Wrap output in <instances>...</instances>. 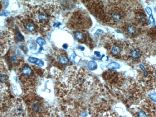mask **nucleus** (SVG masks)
Instances as JSON below:
<instances>
[{
    "label": "nucleus",
    "instance_id": "1",
    "mask_svg": "<svg viewBox=\"0 0 156 117\" xmlns=\"http://www.w3.org/2000/svg\"><path fill=\"white\" fill-rule=\"evenodd\" d=\"M25 14L35 23L39 30L47 32L50 29L54 18V13L59 10L53 3H33Z\"/></svg>",
    "mask_w": 156,
    "mask_h": 117
},
{
    "label": "nucleus",
    "instance_id": "2",
    "mask_svg": "<svg viewBox=\"0 0 156 117\" xmlns=\"http://www.w3.org/2000/svg\"><path fill=\"white\" fill-rule=\"evenodd\" d=\"M23 100L27 106L28 117H59L57 109L47 103L35 92L25 93Z\"/></svg>",
    "mask_w": 156,
    "mask_h": 117
},
{
    "label": "nucleus",
    "instance_id": "3",
    "mask_svg": "<svg viewBox=\"0 0 156 117\" xmlns=\"http://www.w3.org/2000/svg\"><path fill=\"white\" fill-rule=\"evenodd\" d=\"M38 70L35 72L33 67L23 62L17 66L16 70L17 75L25 91V93L34 92L38 82Z\"/></svg>",
    "mask_w": 156,
    "mask_h": 117
},
{
    "label": "nucleus",
    "instance_id": "4",
    "mask_svg": "<svg viewBox=\"0 0 156 117\" xmlns=\"http://www.w3.org/2000/svg\"><path fill=\"white\" fill-rule=\"evenodd\" d=\"M91 24V20L87 13L77 11L73 13L68 22L67 26L71 29L82 30L89 28Z\"/></svg>",
    "mask_w": 156,
    "mask_h": 117
},
{
    "label": "nucleus",
    "instance_id": "5",
    "mask_svg": "<svg viewBox=\"0 0 156 117\" xmlns=\"http://www.w3.org/2000/svg\"><path fill=\"white\" fill-rule=\"evenodd\" d=\"M5 111L8 117H28L27 106L21 98L10 100Z\"/></svg>",
    "mask_w": 156,
    "mask_h": 117
},
{
    "label": "nucleus",
    "instance_id": "6",
    "mask_svg": "<svg viewBox=\"0 0 156 117\" xmlns=\"http://www.w3.org/2000/svg\"><path fill=\"white\" fill-rule=\"evenodd\" d=\"M20 21L23 28L28 33L32 34H36L39 30L33 21L26 14L25 16L21 18Z\"/></svg>",
    "mask_w": 156,
    "mask_h": 117
},
{
    "label": "nucleus",
    "instance_id": "7",
    "mask_svg": "<svg viewBox=\"0 0 156 117\" xmlns=\"http://www.w3.org/2000/svg\"><path fill=\"white\" fill-rule=\"evenodd\" d=\"M13 36L12 33L7 30L1 33V53L4 54L7 51L9 45L12 41Z\"/></svg>",
    "mask_w": 156,
    "mask_h": 117
},
{
    "label": "nucleus",
    "instance_id": "8",
    "mask_svg": "<svg viewBox=\"0 0 156 117\" xmlns=\"http://www.w3.org/2000/svg\"><path fill=\"white\" fill-rule=\"evenodd\" d=\"M121 51V48L120 47L117 45H114L111 47L110 52L113 56H118L120 54Z\"/></svg>",
    "mask_w": 156,
    "mask_h": 117
},
{
    "label": "nucleus",
    "instance_id": "9",
    "mask_svg": "<svg viewBox=\"0 0 156 117\" xmlns=\"http://www.w3.org/2000/svg\"><path fill=\"white\" fill-rule=\"evenodd\" d=\"M29 61L30 63H35L40 67L43 66L44 65V62L42 60L36 58L30 57L29 59Z\"/></svg>",
    "mask_w": 156,
    "mask_h": 117
},
{
    "label": "nucleus",
    "instance_id": "10",
    "mask_svg": "<svg viewBox=\"0 0 156 117\" xmlns=\"http://www.w3.org/2000/svg\"><path fill=\"white\" fill-rule=\"evenodd\" d=\"M74 36L75 38L78 41H84L86 40V38H85L86 36L85 34L81 32L77 31L75 32Z\"/></svg>",
    "mask_w": 156,
    "mask_h": 117
},
{
    "label": "nucleus",
    "instance_id": "11",
    "mask_svg": "<svg viewBox=\"0 0 156 117\" xmlns=\"http://www.w3.org/2000/svg\"><path fill=\"white\" fill-rule=\"evenodd\" d=\"M126 32L130 35H134L136 31V28L133 25H129L126 27Z\"/></svg>",
    "mask_w": 156,
    "mask_h": 117
},
{
    "label": "nucleus",
    "instance_id": "12",
    "mask_svg": "<svg viewBox=\"0 0 156 117\" xmlns=\"http://www.w3.org/2000/svg\"><path fill=\"white\" fill-rule=\"evenodd\" d=\"M88 67L91 71H94L97 68L98 65L96 62L94 61H90L88 64Z\"/></svg>",
    "mask_w": 156,
    "mask_h": 117
},
{
    "label": "nucleus",
    "instance_id": "13",
    "mask_svg": "<svg viewBox=\"0 0 156 117\" xmlns=\"http://www.w3.org/2000/svg\"><path fill=\"white\" fill-rule=\"evenodd\" d=\"M107 67H108V68H110L111 69H113V70L118 69L120 68V65L118 63L114 62H112V63H110L107 66Z\"/></svg>",
    "mask_w": 156,
    "mask_h": 117
},
{
    "label": "nucleus",
    "instance_id": "14",
    "mask_svg": "<svg viewBox=\"0 0 156 117\" xmlns=\"http://www.w3.org/2000/svg\"><path fill=\"white\" fill-rule=\"evenodd\" d=\"M59 62L62 64H66L68 63V58L66 56L62 55L59 58Z\"/></svg>",
    "mask_w": 156,
    "mask_h": 117
},
{
    "label": "nucleus",
    "instance_id": "15",
    "mask_svg": "<svg viewBox=\"0 0 156 117\" xmlns=\"http://www.w3.org/2000/svg\"><path fill=\"white\" fill-rule=\"evenodd\" d=\"M138 20L143 23H145L146 21V15L144 14H139L137 16Z\"/></svg>",
    "mask_w": 156,
    "mask_h": 117
},
{
    "label": "nucleus",
    "instance_id": "16",
    "mask_svg": "<svg viewBox=\"0 0 156 117\" xmlns=\"http://www.w3.org/2000/svg\"><path fill=\"white\" fill-rule=\"evenodd\" d=\"M139 55H140L139 52L136 50H134L131 52V56L133 59L137 58L139 56Z\"/></svg>",
    "mask_w": 156,
    "mask_h": 117
},
{
    "label": "nucleus",
    "instance_id": "17",
    "mask_svg": "<svg viewBox=\"0 0 156 117\" xmlns=\"http://www.w3.org/2000/svg\"><path fill=\"white\" fill-rule=\"evenodd\" d=\"M98 117H116L114 115V114H112V113L110 112H107L103 113L102 115H101Z\"/></svg>",
    "mask_w": 156,
    "mask_h": 117
},
{
    "label": "nucleus",
    "instance_id": "18",
    "mask_svg": "<svg viewBox=\"0 0 156 117\" xmlns=\"http://www.w3.org/2000/svg\"><path fill=\"white\" fill-rule=\"evenodd\" d=\"M138 117H148L147 113L144 110H140L137 113Z\"/></svg>",
    "mask_w": 156,
    "mask_h": 117
},
{
    "label": "nucleus",
    "instance_id": "19",
    "mask_svg": "<svg viewBox=\"0 0 156 117\" xmlns=\"http://www.w3.org/2000/svg\"><path fill=\"white\" fill-rule=\"evenodd\" d=\"M36 41H37V43L38 44H39V45H40L41 46H42L43 45L45 44V43H46L44 39H43L41 37H38L36 40Z\"/></svg>",
    "mask_w": 156,
    "mask_h": 117
},
{
    "label": "nucleus",
    "instance_id": "20",
    "mask_svg": "<svg viewBox=\"0 0 156 117\" xmlns=\"http://www.w3.org/2000/svg\"><path fill=\"white\" fill-rule=\"evenodd\" d=\"M149 97L154 102H156V94L151 93L149 95Z\"/></svg>",
    "mask_w": 156,
    "mask_h": 117
},
{
    "label": "nucleus",
    "instance_id": "21",
    "mask_svg": "<svg viewBox=\"0 0 156 117\" xmlns=\"http://www.w3.org/2000/svg\"><path fill=\"white\" fill-rule=\"evenodd\" d=\"M17 38L18 41H21L22 39V36L21 35V34L20 33V32H17Z\"/></svg>",
    "mask_w": 156,
    "mask_h": 117
},
{
    "label": "nucleus",
    "instance_id": "22",
    "mask_svg": "<svg viewBox=\"0 0 156 117\" xmlns=\"http://www.w3.org/2000/svg\"><path fill=\"white\" fill-rule=\"evenodd\" d=\"M149 22L150 24H154V23H155V21H154V19L153 17V16L152 15H151L150 16V17H149Z\"/></svg>",
    "mask_w": 156,
    "mask_h": 117
},
{
    "label": "nucleus",
    "instance_id": "23",
    "mask_svg": "<svg viewBox=\"0 0 156 117\" xmlns=\"http://www.w3.org/2000/svg\"><path fill=\"white\" fill-rule=\"evenodd\" d=\"M9 14H10V13H9L8 11H5L3 12L1 14V16H7Z\"/></svg>",
    "mask_w": 156,
    "mask_h": 117
},
{
    "label": "nucleus",
    "instance_id": "24",
    "mask_svg": "<svg viewBox=\"0 0 156 117\" xmlns=\"http://www.w3.org/2000/svg\"><path fill=\"white\" fill-rule=\"evenodd\" d=\"M146 12L147 13V14H149V15H151L152 14V11H151V9L149 8V7H146Z\"/></svg>",
    "mask_w": 156,
    "mask_h": 117
},
{
    "label": "nucleus",
    "instance_id": "25",
    "mask_svg": "<svg viewBox=\"0 0 156 117\" xmlns=\"http://www.w3.org/2000/svg\"><path fill=\"white\" fill-rule=\"evenodd\" d=\"M75 57V54L74 53H73L72 54V55H71V56L70 57V59L71 60V61H73Z\"/></svg>",
    "mask_w": 156,
    "mask_h": 117
},
{
    "label": "nucleus",
    "instance_id": "26",
    "mask_svg": "<svg viewBox=\"0 0 156 117\" xmlns=\"http://www.w3.org/2000/svg\"><path fill=\"white\" fill-rule=\"evenodd\" d=\"M95 54L97 55V56H98V57H100V53L99 52H98V51H95Z\"/></svg>",
    "mask_w": 156,
    "mask_h": 117
},
{
    "label": "nucleus",
    "instance_id": "27",
    "mask_svg": "<svg viewBox=\"0 0 156 117\" xmlns=\"http://www.w3.org/2000/svg\"><path fill=\"white\" fill-rule=\"evenodd\" d=\"M63 48H65V49H67V47H68V46H67V45L66 44H64L63 46Z\"/></svg>",
    "mask_w": 156,
    "mask_h": 117
},
{
    "label": "nucleus",
    "instance_id": "28",
    "mask_svg": "<svg viewBox=\"0 0 156 117\" xmlns=\"http://www.w3.org/2000/svg\"><path fill=\"white\" fill-rule=\"evenodd\" d=\"M154 75H155V76L156 77V69L155 70V71H154Z\"/></svg>",
    "mask_w": 156,
    "mask_h": 117
}]
</instances>
